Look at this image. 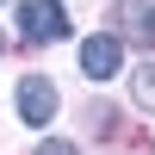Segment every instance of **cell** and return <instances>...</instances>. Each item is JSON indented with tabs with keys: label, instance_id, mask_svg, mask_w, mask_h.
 Listing matches in <instances>:
<instances>
[{
	"label": "cell",
	"instance_id": "277c9868",
	"mask_svg": "<svg viewBox=\"0 0 155 155\" xmlns=\"http://www.w3.org/2000/svg\"><path fill=\"white\" fill-rule=\"evenodd\" d=\"M118 6H124V19H130L137 37H155V0H118Z\"/></svg>",
	"mask_w": 155,
	"mask_h": 155
},
{
	"label": "cell",
	"instance_id": "7a4b0ae2",
	"mask_svg": "<svg viewBox=\"0 0 155 155\" xmlns=\"http://www.w3.org/2000/svg\"><path fill=\"white\" fill-rule=\"evenodd\" d=\"M118 68H124V44L118 37H87L81 44V74L87 81H112Z\"/></svg>",
	"mask_w": 155,
	"mask_h": 155
},
{
	"label": "cell",
	"instance_id": "6da1fadb",
	"mask_svg": "<svg viewBox=\"0 0 155 155\" xmlns=\"http://www.w3.org/2000/svg\"><path fill=\"white\" fill-rule=\"evenodd\" d=\"M19 31L31 37V44H56V37H68V12H62L56 0H25L19 6Z\"/></svg>",
	"mask_w": 155,
	"mask_h": 155
},
{
	"label": "cell",
	"instance_id": "8992f818",
	"mask_svg": "<svg viewBox=\"0 0 155 155\" xmlns=\"http://www.w3.org/2000/svg\"><path fill=\"white\" fill-rule=\"evenodd\" d=\"M37 155H81V149H74L68 137H44V149H37Z\"/></svg>",
	"mask_w": 155,
	"mask_h": 155
},
{
	"label": "cell",
	"instance_id": "5b68a950",
	"mask_svg": "<svg viewBox=\"0 0 155 155\" xmlns=\"http://www.w3.org/2000/svg\"><path fill=\"white\" fill-rule=\"evenodd\" d=\"M130 99L143 112H155V62H143V68H130Z\"/></svg>",
	"mask_w": 155,
	"mask_h": 155
},
{
	"label": "cell",
	"instance_id": "3957f363",
	"mask_svg": "<svg viewBox=\"0 0 155 155\" xmlns=\"http://www.w3.org/2000/svg\"><path fill=\"white\" fill-rule=\"evenodd\" d=\"M19 118L25 124H50L56 118V87H50L44 74H25L19 81Z\"/></svg>",
	"mask_w": 155,
	"mask_h": 155
}]
</instances>
